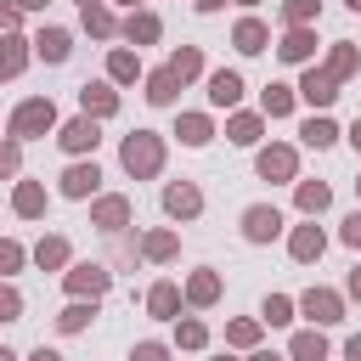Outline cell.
Instances as JSON below:
<instances>
[{"mask_svg": "<svg viewBox=\"0 0 361 361\" xmlns=\"http://www.w3.org/2000/svg\"><path fill=\"white\" fill-rule=\"evenodd\" d=\"M34 259H39L45 271H51V265H68V243H62V237H45V243L34 248Z\"/></svg>", "mask_w": 361, "mask_h": 361, "instance_id": "obj_29", "label": "cell"}, {"mask_svg": "<svg viewBox=\"0 0 361 361\" xmlns=\"http://www.w3.org/2000/svg\"><path fill=\"white\" fill-rule=\"evenodd\" d=\"M107 282H113V271H107V265H73V271H68V288H73L79 299H85V293L96 299Z\"/></svg>", "mask_w": 361, "mask_h": 361, "instance_id": "obj_5", "label": "cell"}, {"mask_svg": "<svg viewBox=\"0 0 361 361\" xmlns=\"http://www.w3.org/2000/svg\"><path fill=\"white\" fill-rule=\"evenodd\" d=\"M124 220H130V203H124V197H102V203H96V226H102V231H118Z\"/></svg>", "mask_w": 361, "mask_h": 361, "instance_id": "obj_20", "label": "cell"}, {"mask_svg": "<svg viewBox=\"0 0 361 361\" xmlns=\"http://www.w3.org/2000/svg\"><path fill=\"white\" fill-rule=\"evenodd\" d=\"M130 361H169V350H164V344H135Z\"/></svg>", "mask_w": 361, "mask_h": 361, "instance_id": "obj_43", "label": "cell"}, {"mask_svg": "<svg viewBox=\"0 0 361 361\" xmlns=\"http://www.w3.org/2000/svg\"><path fill=\"white\" fill-rule=\"evenodd\" d=\"M344 6H350V11H361V0H344Z\"/></svg>", "mask_w": 361, "mask_h": 361, "instance_id": "obj_54", "label": "cell"}, {"mask_svg": "<svg viewBox=\"0 0 361 361\" xmlns=\"http://www.w3.org/2000/svg\"><path fill=\"white\" fill-rule=\"evenodd\" d=\"M107 73H113V79H118V85H130V79H135V73H141V62H135V56H130V51H113V62H107Z\"/></svg>", "mask_w": 361, "mask_h": 361, "instance_id": "obj_33", "label": "cell"}, {"mask_svg": "<svg viewBox=\"0 0 361 361\" xmlns=\"http://www.w3.org/2000/svg\"><path fill=\"white\" fill-rule=\"evenodd\" d=\"M299 305H305V316H310L316 327H327V322H338V316H344V305H338V293H327V288H310V293H305Z\"/></svg>", "mask_w": 361, "mask_h": 361, "instance_id": "obj_4", "label": "cell"}, {"mask_svg": "<svg viewBox=\"0 0 361 361\" xmlns=\"http://www.w3.org/2000/svg\"><path fill=\"white\" fill-rule=\"evenodd\" d=\"M169 73H175L180 85H186V79H197V73H203V56H197V45H180V51L169 56Z\"/></svg>", "mask_w": 361, "mask_h": 361, "instance_id": "obj_18", "label": "cell"}, {"mask_svg": "<svg viewBox=\"0 0 361 361\" xmlns=\"http://www.w3.org/2000/svg\"><path fill=\"white\" fill-rule=\"evenodd\" d=\"M23 62H28V51H23V39H17V34H6V39H0V73L11 79V73H17Z\"/></svg>", "mask_w": 361, "mask_h": 361, "instance_id": "obj_27", "label": "cell"}, {"mask_svg": "<svg viewBox=\"0 0 361 361\" xmlns=\"http://www.w3.org/2000/svg\"><path fill=\"white\" fill-rule=\"evenodd\" d=\"M175 305H180V293H175V282H158V288L147 293V310H152V316H175Z\"/></svg>", "mask_w": 361, "mask_h": 361, "instance_id": "obj_25", "label": "cell"}, {"mask_svg": "<svg viewBox=\"0 0 361 361\" xmlns=\"http://www.w3.org/2000/svg\"><path fill=\"white\" fill-rule=\"evenodd\" d=\"M350 293H355V299H361V265H355V271H350Z\"/></svg>", "mask_w": 361, "mask_h": 361, "instance_id": "obj_49", "label": "cell"}, {"mask_svg": "<svg viewBox=\"0 0 361 361\" xmlns=\"http://www.w3.org/2000/svg\"><path fill=\"white\" fill-rule=\"evenodd\" d=\"M254 361H282V355H265V350H259V355H254Z\"/></svg>", "mask_w": 361, "mask_h": 361, "instance_id": "obj_53", "label": "cell"}, {"mask_svg": "<svg viewBox=\"0 0 361 361\" xmlns=\"http://www.w3.org/2000/svg\"><path fill=\"white\" fill-rule=\"evenodd\" d=\"M175 135H180L186 147H203V141L214 135V124H209L203 113H180V124H175Z\"/></svg>", "mask_w": 361, "mask_h": 361, "instance_id": "obj_16", "label": "cell"}, {"mask_svg": "<svg viewBox=\"0 0 361 361\" xmlns=\"http://www.w3.org/2000/svg\"><path fill=\"white\" fill-rule=\"evenodd\" d=\"M226 338H231V344H254V338H259V327H254V322H231V327H226Z\"/></svg>", "mask_w": 361, "mask_h": 361, "instance_id": "obj_40", "label": "cell"}, {"mask_svg": "<svg viewBox=\"0 0 361 361\" xmlns=\"http://www.w3.org/2000/svg\"><path fill=\"white\" fill-rule=\"evenodd\" d=\"M293 361H327V338L322 333H299L293 338Z\"/></svg>", "mask_w": 361, "mask_h": 361, "instance_id": "obj_26", "label": "cell"}, {"mask_svg": "<svg viewBox=\"0 0 361 361\" xmlns=\"http://www.w3.org/2000/svg\"><path fill=\"white\" fill-rule=\"evenodd\" d=\"M209 102H214V107H237V102H243V79L226 73V68L209 73Z\"/></svg>", "mask_w": 361, "mask_h": 361, "instance_id": "obj_8", "label": "cell"}, {"mask_svg": "<svg viewBox=\"0 0 361 361\" xmlns=\"http://www.w3.org/2000/svg\"><path fill=\"white\" fill-rule=\"evenodd\" d=\"M28 361H62V355H56V350H45V344H39V350H34V355H28Z\"/></svg>", "mask_w": 361, "mask_h": 361, "instance_id": "obj_48", "label": "cell"}, {"mask_svg": "<svg viewBox=\"0 0 361 361\" xmlns=\"http://www.w3.org/2000/svg\"><path fill=\"white\" fill-rule=\"evenodd\" d=\"M288 248H293V259H299V265H310V259H322V248H327V237H322L316 226H299Z\"/></svg>", "mask_w": 361, "mask_h": 361, "instance_id": "obj_12", "label": "cell"}, {"mask_svg": "<svg viewBox=\"0 0 361 361\" xmlns=\"http://www.w3.org/2000/svg\"><path fill=\"white\" fill-rule=\"evenodd\" d=\"M248 6H254V0H248Z\"/></svg>", "mask_w": 361, "mask_h": 361, "instance_id": "obj_58", "label": "cell"}, {"mask_svg": "<svg viewBox=\"0 0 361 361\" xmlns=\"http://www.w3.org/2000/svg\"><path fill=\"white\" fill-rule=\"evenodd\" d=\"M0 361H17V355H11V350H0Z\"/></svg>", "mask_w": 361, "mask_h": 361, "instance_id": "obj_55", "label": "cell"}, {"mask_svg": "<svg viewBox=\"0 0 361 361\" xmlns=\"http://www.w3.org/2000/svg\"><path fill=\"white\" fill-rule=\"evenodd\" d=\"M327 203H333L327 180H299V209H305V214H322Z\"/></svg>", "mask_w": 361, "mask_h": 361, "instance_id": "obj_19", "label": "cell"}, {"mask_svg": "<svg viewBox=\"0 0 361 361\" xmlns=\"http://www.w3.org/2000/svg\"><path fill=\"white\" fill-rule=\"evenodd\" d=\"M51 124H56V107H51L45 96H34V102H23V107L11 113V135H17V141H28V135H45Z\"/></svg>", "mask_w": 361, "mask_h": 361, "instance_id": "obj_2", "label": "cell"}, {"mask_svg": "<svg viewBox=\"0 0 361 361\" xmlns=\"http://www.w3.org/2000/svg\"><path fill=\"white\" fill-rule=\"evenodd\" d=\"M79 6H102V0H79Z\"/></svg>", "mask_w": 361, "mask_h": 361, "instance_id": "obj_56", "label": "cell"}, {"mask_svg": "<svg viewBox=\"0 0 361 361\" xmlns=\"http://www.w3.org/2000/svg\"><path fill=\"white\" fill-rule=\"evenodd\" d=\"M276 231H282V214H276L271 203H254V209L243 214V237H248V243H271Z\"/></svg>", "mask_w": 361, "mask_h": 361, "instance_id": "obj_3", "label": "cell"}, {"mask_svg": "<svg viewBox=\"0 0 361 361\" xmlns=\"http://www.w3.org/2000/svg\"><path fill=\"white\" fill-rule=\"evenodd\" d=\"M350 141H355V147H361V118H355V130H350Z\"/></svg>", "mask_w": 361, "mask_h": 361, "instance_id": "obj_52", "label": "cell"}, {"mask_svg": "<svg viewBox=\"0 0 361 361\" xmlns=\"http://www.w3.org/2000/svg\"><path fill=\"white\" fill-rule=\"evenodd\" d=\"M231 39H237V51H248V56H254V51H265V39H271V34H265V23H254V17H243Z\"/></svg>", "mask_w": 361, "mask_h": 361, "instance_id": "obj_17", "label": "cell"}, {"mask_svg": "<svg viewBox=\"0 0 361 361\" xmlns=\"http://www.w3.org/2000/svg\"><path fill=\"white\" fill-rule=\"evenodd\" d=\"M355 62H361V56H355V45H338V51L327 56V73H333V79H344V73H355Z\"/></svg>", "mask_w": 361, "mask_h": 361, "instance_id": "obj_32", "label": "cell"}, {"mask_svg": "<svg viewBox=\"0 0 361 361\" xmlns=\"http://www.w3.org/2000/svg\"><path fill=\"white\" fill-rule=\"evenodd\" d=\"M79 102H85V113H90V118H107V113L118 107V96H113L107 85H85V90H79Z\"/></svg>", "mask_w": 361, "mask_h": 361, "instance_id": "obj_15", "label": "cell"}, {"mask_svg": "<svg viewBox=\"0 0 361 361\" xmlns=\"http://www.w3.org/2000/svg\"><path fill=\"white\" fill-rule=\"evenodd\" d=\"M124 34L147 45V39H158V17H152V11H141V17H130V23H124Z\"/></svg>", "mask_w": 361, "mask_h": 361, "instance_id": "obj_31", "label": "cell"}, {"mask_svg": "<svg viewBox=\"0 0 361 361\" xmlns=\"http://www.w3.org/2000/svg\"><path fill=\"white\" fill-rule=\"evenodd\" d=\"M17 6H23V11H39V6H45V0H17Z\"/></svg>", "mask_w": 361, "mask_h": 361, "instance_id": "obj_51", "label": "cell"}, {"mask_svg": "<svg viewBox=\"0 0 361 361\" xmlns=\"http://www.w3.org/2000/svg\"><path fill=\"white\" fill-rule=\"evenodd\" d=\"M158 164H164L158 135H152V130H135V135L124 141V169H130V175H158Z\"/></svg>", "mask_w": 361, "mask_h": 361, "instance_id": "obj_1", "label": "cell"}, {"mask_svg": "<svg viewBox=\"0 0 361 361\" xmlns=\"http://www.w3.org/2000/svg\"><path fill=\"white\" fill-rule=\"evenodd\" d=\"M90 316H96V305H85V299H79V305H68V310L56 316V327H62V333H79Z\"/></svg>", "mask_w": 361, "mask_h": 361, "instance_id": "obj_30", "label": "cell"}, {"mask_svg": "<svg viewBox=\"0 0 361 361\" xmlns=\"http://www.w3.org/2000/svg\"><path fill=\"white\" fill-rule=\"evenodd\" d=\"M355 192H361V180H355Z\"/></svg>", "mask_w": 361, "mask_h": 361, "instance_id": "obj_57", "label": "cell"}, {"mask_svg": "<svg viewBox=\"0 0 361 361\" xmlns=\"http://www.w3.org/2000/svg\"><path fill=\"white\" fill-rule=\"evenodd\" d=\"M141 248H147V259H169V254H175V237H169V231H152Z\"/></svg>", "mask_w": 361, "mask_h": 361, "instance_id": "obj_35", "label": "cell"}, {"mask_svg": "<svg viewBox=\"0 0 361 361\" xmlns=\"http://www.w3.org/2000/svg\"><path fill=\"white\" fill-rule=\"evenodd\" d=\"M17 11H23L17 0H6V6H0V34H11V28H17Z\"/></svg>", "mask_w": 361, "mask_h": 361, "instance_id": "obj_44", "label": "cell"}, {"mask_svg": "<svg viewBox=\"0 0 361 361\" xmlns=\"http://www.w3.org/2000/svg\"><path fill=\"white\" fill-rule=\"evenodd\" d=\"M164 209H169L175 220H192V214L203 209V197H197V186H169V192H164Z\"/></svg>", "mask_w": 361, "mask_h": 361, "instance_id": "obj_11", "label": "cell"}, {"mask_svg": "<svg viewBox=\"0 0 361 361\" xmlns=\"http://www.w3.org/2000/svg\"><path fill=\"white\" fill-rule=\"evenodd\" d=\"M175 90H180V79H175V73H169V68H164V73H152V79H147V102H158V107H169V102H175Z\"/></svg>", "mask_w": 361, "mask_h": 361, "instance_id": "obj_21", "label": "cell"}, {"mask_svg": "<svg viewBox=\"0 0 361 361\" xmlns=\"http://www.w3.org/2000/svg\"><path fill=\"white\" fill-rule=\"evenodd\" d=\"M344 243H350V248H361V209L344 220Z\"/></svg>", "mask_w": 361, "mask_h": 361, "instance_id": "obj_46", "label": "cell"}, {"mask_svg": "<svg viewBox=\"0 0 361 361\" xmlns=\"http://www.w3.org/2000/svg\"><path fill=\"white\" fill-rule=\"evenodd\" d=\"M11 316H23V299L11 288H0V322H11Z\"/></svg>", "mask_w": 361, "mask_h": 361, "instance_id": "obj_42", "label": "cell"}, {"mask_svg": "<svg viewBox=\"0 0 361 361\" xmlns=\"http://www.w3.org/2000/svg\"><path fill=\"white\" fill-rule=\"evenodd\" d=\"M299 96H305V102H316V107H327V102H333V96H338V79H333V73H327V68H322V73H316V68H310V73H305V79H299Z\"/></svg>", "mask_w": 361, "mask_h": 361, "instance_id": "obj_6", "label": "cell"}, {"mask_svg": "<svg viewBox=\"0 0 361 361\" xmlns=\"http://www.w3.org/2000/svg\"><path fill=\"white\" fill-rule=\"evenodd\" d=\"M0 175H17V141L0 147Z\"/></svg>", "mask_w": 361, "mask_h": 361, "instance_id": "obj_45", "label": "cell"}, {"mask_svg": "<svg viewBox=\"0 0 361 361\" xmlns=\"http://www.w3.org/2000/svg\"><path fill=\"white\" fill-rule=\"evenodd\" d=\"M17 265H23V248H17V243H0V276L17 271Z\"/></svg>", "mask_w": 361, "mask_h": 361, "instance_id": "obj_41", "label": "cell"}, {"mask_svg": "<svg viewBox=\"0 0 361 361\" xmlns=\"http://www.w3.org/2000/svg\"><path fill=\"white\" fill-rule=\"evenodd\" d=\"M85 28H90V34H113V17H107L102 6H85Z\"/></svg>", "mask_w": 361, "mask_h": 361, "instance_id": "obj_38", "label": "cell"}, {"mask_svg": "<svg viewBox=\"0 0 361 361\" xmlns=\"http://www.w3.org/2000/svg\"><path fill=\"white\" fill-rule=\"evenodd\" d=\"M344 355H350V361H361V333H355V338L344 344Z\"/></svg>", "mask_w": 361, "mask_h": 361, "instance_id": "obj_47", "label": "cell"}, {"mask_svg": "<svg viewBox=\"0 0 361 361\" xmlns=\"http://www.w3.org/2000/svg\"><path fill=\"white\" fill-rule=\"evenodd\" d=\"M56 141H62L68 152H90V147H96V118H90V113H85V118H68Z\"/></svg>", "mask_w": 361, "mask_h": 361, "instance_id": "obj_7", "label": "cell"}, {"mask_svg": "<svg viewBox=\"0 0 361 361\" xmlns=\"http://www.w3.org/2000/svg\"><path fill=\"white\" fill-rule=\"evenodd\" d=\"M214 293H220V276H214V271H197V276L186 282V299H192V305H214Z\"/></svg>", "mask_w": 361, "mask_h": 361, "instance_id": "obj_23", "label": "cell"}, {"mask_svg": "<svg viewBox=\"0 0 361 361\" xmlns=\"http://www.w3.org/2000/svg\"><path fill=\"white\" fill-rule=\"evenodd\" d=\"M96 180H102V169H96V164H73V169L62 175V192H68V197H90V192H96Z\"/></svg>", "mask_w": 361, "mask_h": 361, "instance_id": "obj_10", "label": "cell"}, {"mask_svg": "<svg viewBox=\"0 0 361 361\" xmlns=\"http://www.w3.org/2000/svg\"><path fill=\"white\" fill-rule=\"evenodd\" d=\"M175 338H180L186 350H203V344H209V327H203V322H180V333H175Z\"/></svg>", "mask_w": 361, "mask_h": 361, "instance_id": "obj_37", "label": "cell"}, {"mask_svg": "<svg viewBox=\"0 0 361 361\" xmlns=\"http://www.w3.org/2000/svg\"><path fill=\"white\" fill-rule=\"evenodd\" d=\"M259 175L265 180H288L293 175V147H265L259 152Z\"/></svg>", "mask_w": 361, "mask_h": 361, "instance_id": "obj_9", "label": "cell"}, {"mask_svg": "<svg viewBox=\"0 0 361 361\" xmlns=\"http://www.w3.org/2000/svg\"><path fill=\"white\" fill-rule=\"evenodd\" d=\"M34 51H39L45 62H68V51H73V45H68V28H45V34L34 39Z\"/></svg>", "mask_w": 361, "mask_h": 361, "instance_id": "obj_14", "label": "cell"}, {"mask_svg": "<svg viewBox=\"0 0 361 361\" xmlns=\"http://www.w3.org/2000/svg\"><path fill=\"white\" fill-rule=\"evenodd\" d=\"M299 135H305V147H327V141H338V130H333V118H310V124H305Z\"/></svg>", "mask_w": 361, "mask_h": 361, "instance_id": "obj_28", "label": "cell"}, {"mask_svg": "<svg viewBox=\"0 0 361 361\" xmlns=\"http://www.w3.org/2000/svg\"><path fill=\"white\" fill-rule=\"evenodd\" d=\"M226 135H231L237 147H254V141H259V118H254V113H237V118L226 124Z\"/></svg>", "mask_w": 361, "mask_h": 361, "instance_id": "obj_24", "label": "cell"}, {"mask_svg": "<svg viewBox=\"0 0 361 361\" xmlns=\"http://www.w3.org/2000/svg\"><path fill=\"white\" fill-rule=\"evenodd\" d=\"M288 316H293V299H282V293H271V299H265V322H271V327H282Z\"/></svg>", "mask_w": 361, "mask_h": 361, "instance_id": "obj_36", "label": "cell"}, {"mask_svg": "<svg viewBox=\"0 0 361 361\" xmlns=\"http://www.w3.org/2000/svg\"><path fill=\"white\" fill-rule=\"evenodd\" d=\"M11 203H17V214H28V220H34V214H45V192H39V180H23Z\"/></svg>", "mask_w": 361, "mask_h": 361, "instance_id": "obj_22", "label": "cell"}, {"mask_svg": "<svg viewBox=\"0 0 361 361\" xmlns=\"http://www.w3.org/2000/svg\"><path fill=\"white\" fill-rule=\"evenodd\" d=\"M288 107H293V90H288V85H271V90H265V113H271V118H282Z\"/></svg>", "mask_w": 361, "mask_h": 361, "instance_id": "obj_34", "label": "cell"}, {"mask_svg": "<svg viewBox=\"0 0 361 361\" xmlns=\"http://www.w3.org/2000/svg\"><path fill=\"white\" fill-rule=\"evenodd\" d=\"M282 11H288V23L299 28V23H310V17H316V0H288Z\"/></svg>", "mask_w": 361, "mask_h": 361, "instance_id": "obj_39", "label": "cell"}, {"mask_svg": "<svg viewBox=\"0 0 361 361\" xmlns=\"http://www.w3.org/2000/svg\"><path fill=\"white\" fill-rule=\"evenodd\" d=\"M197 6H203V11H220V6H226V0H197Z\"/></svg>", "mask_w": 361, "mask_h": 361, "instance_id": "obj_50", "label": "cell"}, {"mask_svg": "<svg viewBox=\"0 0 361 361\" xmlns=\"http://www.w3.org/2000/svg\"><path fill=\"white\" fill-rule=\"evenodd\" d=\"M276 51H282V62H305V56L316 51V34H310V28L299 23V28H288V39H282Z\"/></svg>", "mask_w": 361, "mask_h": 361, "instance_id": "obj_13", "label": "cell"}]
</instances>
